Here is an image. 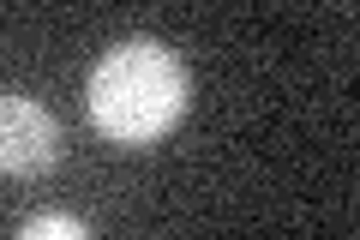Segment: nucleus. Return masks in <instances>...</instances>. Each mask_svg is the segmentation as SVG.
I'll list each match as a JSON object with an SVG mask.
<instances>
[{
  "label": "nucleus",
  "instance_id": "1",
  "mask_svg": "<svg viewBox=\"0 0 360 240\" xmlns=\"http://www.w3.org/2000/svg\"><path fill=\"white\" fill-rule=\"evenodd\" d=\"M193 108V72L180 66V54L156 37H127L103 49V61L84 78V114L108 144H162L168 132Z\"/></svg>",
  "mask_w": 360,
  "mask_h": 240
},
{
  "label": "nucleus",
  "instance_id": "2",
  "mask_svg": "<svg viewBox=\"0 0 360 240\" xmlns=\"http://www.w3.org/2000/svg\"><path fill=\"white\" fill-rule=\"evenodd\" d=\"M54 163H60V120L37 96L6 90L0 96V175L30 180V175H49Z\"/></svg>",
  "mask_w": 360,
  "mask_h": 240
},
{
  "label": "nucleus",
  "instance_id": "3",
  "mask_svg": "<svg viewBox=\"0 0 360 240\" xmlns=\"http://www.w3.org/2000/svg\"><path fill=\"white\" fill-rule=\"evenodd\" d=\"M13 240H96V234H90V222H84L78 210H60V204H49V210L25 216Z\"/></svg>",
  "mask_w": 360,
  "mask_h": 240
}]
</instances>
